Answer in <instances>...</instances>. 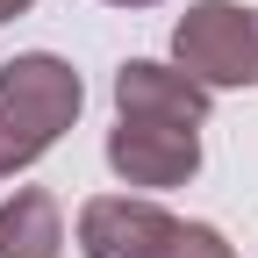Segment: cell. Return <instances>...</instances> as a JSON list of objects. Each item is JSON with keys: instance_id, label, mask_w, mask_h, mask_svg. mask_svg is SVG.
<instances>
[{"instance_id": "cell-1", "label": "cell", "mask_w": 258, "mask_h": 258, "mask_svg": "<svg viewBox=\"0 0 258 258\" xmlns=\"http://www.w3.org/2000/svg\"><path fill=\"white\" fill-rule=\"evenodd\" d=\"M79 101H86L79 72L64 57H50V50H22V57L0 64V179L36 165L79 122Z\"/></svg>"}, {"instance_id": "cell-2", "label": "cell", "mask_w": 258, "mask_h": 258, "mask_svg": "<svg viewBox=\"0 0 258 258\" xmlns=\"http://www.w3.org/2000/svg\"><path fill=\"white\" fill-rule=\"evenodd\" d=\"M179 72H194L208 93L215 86H258V8L237 0H194L172 29Z\"/></svg>"}, {"instance_id": "cell-3", "label": "cell", "mask_w": 258, "mask_h": 258, "mask_svg": "<svg viewBox=\"0 0 258 258\" xmlns=\"http://www.w3.org/2000/svg\"><path fill=\"white\" fill-rule=\"evenodd\" d=\"M108 165H115L129 186H186L194 172H201V129L122 115V122L108 129Z\"/></svg>"}, {"instance_id": "cell-4", "label": "cell", "mask_w": 258, "mask_h": 258, "mask_svg": "<svg viewBox=\"0 0 258 258\" xmlns=\"http://www.w3.org/2000/svg\"><path fill=\"white\" fill-rule=\"evenodd\" d=\"M179 215L158 201H129V194H101L79 208V251L86 258H172Z\"/></svg>"}, {"instance_id": "cell-5", "label": "cell", "mask_w": 258, "mask_h": 258, "mask_svg": "<svg viewBox=\"0 0 258 258\" xmlns=\"http://www.w3.org/2000/svg\"><path fill=\"white\" fill-rule=\"evenodd\" d=\"M215 108V93L179 72V64H151V57H129L122 72H115V115H137V122H186V129H201Z\"/></svg>"}, {"instance_id": "cell-6", "label": "cell", "mask_w": 258, "mask_h": 258, "mask_svg": "<svg viewBox=\"0 0 258 258\" xmlns=\"http://www.w3.org/2000/svg\"><path fill=\"white\" fill-rule=\"evenodd\" d=\"M64 251V215L43 186H22L0 201V258H57Z\"/></svg>"}, {"instance_id": "cell-7", "label": "cell", "mask_w": 258, "mask_h": 258, "mask_svg": "<svg viewBox=\"0 0 258 258\" xmlns=\"http://www.w3.org/2000/svg\"><path fill=\"white\" fill-rule=\"evenodd\" d=\"M172 258H237V251H230V237H222V230H208V222H179Z\"/></svg>"}, {"instance_id": "cell-8", "label": "cell", "mask_w": 258, "mask_h": 258, "mask_svg": "<svg viewBox=\"0 0 258 258\" xmlns=\"http://www.w3.org/2000/svg\"><path fill=\"white\" fill-rule=\"evenodd\" d=\"M22 8H29V0H0V22H8V15H22Z\"/></svg>"}, {"instance_id": "cell-9", "label": "cell", "mask_w": 258, "mask_h": 258, "mask_svg": "<svg viewBox=\"0 0 258 258\" xmlns=\"http://www.w3.org/2000/svg\"><path fill=\"white\" fill-rule=\"evenodd\" d=\"M108 8H151V0H108Z\"/></svg>"}]
</instances>
